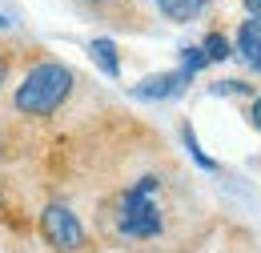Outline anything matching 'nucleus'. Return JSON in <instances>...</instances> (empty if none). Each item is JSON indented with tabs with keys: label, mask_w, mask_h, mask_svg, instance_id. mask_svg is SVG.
I'll return each mask as SVG.
<instances>
[{
	"label": "nucleus",
	"mask_w": 261,
	"mask_h": 253,
	"mask_svg": "<svg viewBox=\"0 0 261 253\" xmlns=\"http://www.w3.org/2000/svg\"><path fill=\"white\" fill-rule=\"evenodd\" d=\"M185 141H189V149H193V157H197V165H201V169H217L213 161H209L205 153H201V149H197V141H193V129H185Z\"/></svg>",
	"instance_id": "10"
},
{
	"label": "nucleus",
	"mask_w": 261,
	"mask_h": 253,
	"mask_svg": "<svg viewBox=\"0 0 261 253\" xmlns=\"http://www.w3.org/2000/svg\"><path fill=\"white\" fill-rule=\"evenodd\" d=\"M72 93V68L61 61H40L16 85V109L24 117H53Z\"/></svg>",
	"instance_id": "1"
},
{
	"label": "nucleus",
	"mask_w": 261,
	"mask_h": 253,
	"mask_svg": "<svg viewBox=\"0 0 261 253\" xmlns=\"http://www.w3.org/2000/svg\"><path fill=\"white\" fill-rule=\"evenodd\" d=\"M0 29H8V20H4V16H0Z\"/></svg>",
	"instance_id": "16"
},
{
	"label": "nucleus",
	"mask_w": 261,
	"mask_h": 253,
	"mask_svg": "<svg viewBox=\"0 0 261 253\" xmlns=\"http://www.w3.org/2000/svg\"><path fill=\"white\" fill-rule=\"evenodd\" d=\"M205 4L209 0H157V12L165 20H193V16H201Z\"/></svg>",
	"instance_id": "6"
},
{
	"label": "nucleus",
	"mask_w": 261,
	"mask_h": 253,
	"mask_svg": "<svg viewBox=\"0 0 261 253\" xmlns=\"http://www.w3.org/2000/svg\"><path fill=\"white\" fill-rule=\"evenodd\" d=\"M189 85V77L177 68V72H161V77H149V81H141L133 96H141V100H169V96H177L181 89Z\"/></svg>",
	"instance_id": "4"
},
{
	"label": "nucleus",
	"mask_w": 261,
	"mask_h": 253,
	"mask_svg": "<svg viewBox=\"0 0 261 253\" xmlns=\"http://www.w3.org/2000/svg\"><path fill=\"white\" fill-rule=\"evenodd\" d=\"M89 53H93V61L100 64V72L105 77H121V57H117V44L109 40V36H93V44H89Z\"/></svg>",
	"instance_id": "5"
},
{
	"label": "nucleus",
	"mask_w": 261,
	"mask_h": 253,
	"mask_svg": "<svg viewBox=\"0 0 261 253\" xmlns=\"http://www.w3.org/2000/svg\"><path fill=\"white\" fill-rule=\"evenodd\" d=\"M4 81H8V57L0 53V89H4Z\"/></svg>",
	"instance_id": "13"
},
{
	"label": "nucleus",
	"mask_w": 261,
	"mask_h": 253,
	"mask_svg": "<svg viewBox=\"0 0 261 253\" xmlns=\"http://www.w3.org/2000/svg\"><path fill=\"white\" fill-rule=\"evenodd\" d=\"M213 93L221 96V93H249V89H245L241 81H225V85H213Z\"/></svg>",
	"instance_id": "11"
},
{
	"label": "nucleus",
	"mask_w": 261,
	"mask_h": 253,
	"mask_svg": "<svg viewBox=\"0 0 261 253\" xmlns=\"http://www.w3.org/2000/svg\"><path fill=\"white\" fill-rule=\"evenodd\" d=\"M249 121H253V129H261V96L249 105Z\"/></svg>",
	"instance_id": "12"
},
{
	"label": "nucleus",
	"mask_w": 261,
	"mask_h": 253,
	"mask_svg": "<svg viewBox=\"0 0 261 253\" xmlns=\"http://www.w3.org/2000/svg\"><path fill=\"white\" fill-rule=\"evenodd\" d=\"M89 4H105V0H89Z\"/></svg>",
	"instance_id": "17"
},
{
	"label": "nucleus",
	"mask_w": 261,
	"mask_h": 253,
	"mask_svg": "<svg viewBox=\"0 0 261 253\" xmlns=\"http://www.w3.org/2000/svg\"><path fill=\"white\" fill-rule=\"evenodd\" d=\"M157 193H161V181L157 177H141L137 185L117 197V213H113V225L121 237H133V241H149L165 229L161 205H157Z\"/></svg>",
	"instance_id": "2"
},
{
	"label": "nucleus",
	"mask_w": 261,
	"mask_h": 253,
	"mask_svg": "<svg viewBox=\"0 0 261 253\" xmlns=\"http://www.w3.org/2000/svg\"><path fill=\"white\" fill-rule=\"evenodd\" d=\"M205 53H201V44H197V48H181V72H185V77H193V72H201V68H205Z\"/></svg>",
	"instance_id": "9"
},
{
	"label": "nucleus",
	"mask_w": 261,
	"mask_h": 253,
	"mask_svg": "<svg viewBox=\"0 0 261 253\" xmlns=\"http://www.w3.org/2000/svg\"><path fill=\"white\" fill-rule=\"evenodd\" d=\"M257 48H261V12H253V16L241 24V32H237V53L249 61Z\"/></svg>",
	"instance_id": "7"
},
{
	"label": "nucleus",
	"mask_w": 261,
	"mask_h": 253,
	"mask_svg": "<svg viewBox=\"0 0 261 253\" xmlns=\"http://www.w3.org/2000/svg\"><path fill=\"white\" fill-rule=\"evenodd\" d=\"M40 237L57 253H81L89 245V233H85L81 217H76L68 205H61V201H53V205L40 213Z\"/></svg>",
	"instance_id": "3"
},
{
	"label": "nucleus",
	"mask_w": 261,
	"mask_h": 253,
	"mask_svg": "<svg viewBox=\"0 0 261 253\" xmlns=\"http://www.w3.org/2000/svg\"><path fill=\"white\" fill-rule=\"evenodd\" d=\"M245 8H249V12H261V0H245Z\"/></svg>",
	"instance_id": "15"
},
{
	"label": "nucleus",
	"mask_w": 261,
	"mask_h": 253,
	"mask_svg": "<svg viewBox=\"0 0 261 253\" xmlns=\"http://www.w3.org/2000/svg\"><path fill=\"white\" fill-rule=\"evenodd\" d=\"M249 64H253V72H261V48L253 53V57H249Z\"/></svg>",
	"instance_id": "14"
},
{
	"label": "nucleus",
	"mask_w": 261,
	"mask_h": 253,
	"mask_svg": "<svg viewBox=\"0 0 261 253\" xmlns=\"http://www.w3.org/2000/svg\"><path fill=\"white\" fill-rule=\"evenodd\" d=\"M201 53H205V61H229L233 57V48H229V40L221 32H209L205 44H201Z\"/></svg>",
	"instance_id": "8"
}]
</instances>
